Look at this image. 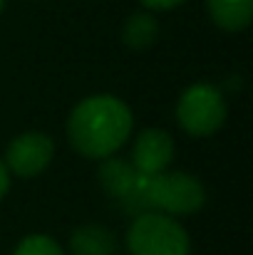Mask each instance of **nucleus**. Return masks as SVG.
I'll return each instance as SVG.
<instances>
[{"label":"nucleus","mask_w":253,"mask_h":255,"mask_svg":"<svg viewBox=\"0 0 253 255\" xmlns=\"http://www.w3.org/2000/svg\"><path fill=\"white\" fill-rule=\"evenodd\" d=\"M209 17L226 32H241L251 25L253 0H206Z\"/></svg>","instance_id":"1a4fd4ad"},{"label":"nucleus","mask_w":253,"mask_h":255,"mask_svg":"<svg viewBox=\"0 0 253 255\" xmlns=\"http://www.w3.org/2000/svg\"><path fill=\"white\" fill-rule=\"evenodd\" d=\"M5 2H7V0H0V12H2V7H5Z\"/></svg>","instance_id":"4468645a"},{"label":"nucleus","mask_w":253,"mask_h":255,"mask_svg":"<svg viewBox=\"0 0 253 255\" xmlns=\"http://www.w3.org/2000/svg\"><path fill=\"white\" fill-rule=\"evenodd\" d=\"M7 188H10V171L5 169V164H2V159H0V201H2V196L7 193Z\"/></svg>","instance_id":"ddd939ff"},{"label":"nucleus","mask_w":253,"mask_h":255,"mask_svg":"<svg viewBox=\"0 0 253 255\" xmlns=\"http://www.w3.org/2000/svg\"><path fill=\"white\" fill-rule=\"evenodd\" d=\"M127 251L129 255H189L191 241L186 228L164 213H142L134 216L127 228Z\"/></svg>","instance_id":"7ed1b4c3"},{"label":"nucleus","mask_w":253,"mask_h":255,"mask_svg":"<svg viewBox=\"0 0 253 255\" xmlns=\"http://www.w3.org/2000/svg\"><path fill=\"white\" fill-rule=\"evenodd\" d=\"M52 156H55L52 136H47L42 131H25L7 144L2 164L10 171V176L15 173L20 178H32L50 166Z\"/></svg>","instance_id":"39448f33"},{"label":"nucleus","mask_w":253,"mask_h":255,"mask_svg":"<svg viewBox=\"0 0 253 255\" xmlns=\"http://www.w3.org/2000/svg\"><path fill=\"white\" fill-rule=\"evenodd\" d=\"M159 37V22L152 12H134L122 25V40L129 50H147Z\"/></svg>","instance_id":"9d476101"},{"label":"nucleus","mask_w":253,"mask_h":255,"mask_svg":"<svg viewBox=\"0 0 253 255\" xmlns=\"http://www.w3.org/2000/svg\"><path fill=\"white\" fill-rule=\"evenodd\" d=\"M147 10H174L179 5H184L186 0H139Z\"/></svg>","instance_id":"f8f14e48"},{"label":"nucleus","mask_w":253,"mask_h":255,"mask_svg":"<svg viewBox=\"0 0 253 255\" xmlns=\"http://www.w3.org/2000/svg\"><path fill=\"white\" fill-rule=\"evenodd\" d=\"M12 255H67V253L62 251V246L55 238H50L45 233H32V236H25L17 243Z\"/></svg>","instance_id":"9b49d317"},{"label":"nucleus","mask_w":253,"mask_h":255,"mask_svg":"<svg viewBox=\"0 0 253 255\" xmlns=\"http://www.w3.org/2000/svg\"><path fill=\"white\" fill-rule=\"evenodd\" d=\"M174 161V139L164 129H144L137 134L129 164L144 176L169 171Z\"/></svg>","instance_id":"423d86ee"},{"label":"nucleus","mask_w":253,"mask_h":255,"mask_svg":"<svg viewBox=\"0 0 253 255\" xmlns=\"http://www.w3.org/2000/svg\"><path fill=\"white\" fill-rule=\"evenodd\" d=\"M97 178H99V186L104 188V193L122 206L129 198V193H132V188L139 178V171L127 159L109 156V159H102V164L97 169Z\"/></svg>","instance_id":"0eeeda50"},{"label":"nucleus","mask_w":253,"mask_h":255,"mask_svg":"<svg viewBox=\"0 0 253 255\" xmlns=\"http://www.w3.org/2000/svg\"><path fill=\"white\" fill-rule=\"evenodd\" d=\"M117 236L102 223H82L70 236V255H117Z\"/></svg>","instance_id":"6e6552de"},{"label":"nucleus","mask_w":253,"mask_h":255,"mask_svg":"<svg viewBox=\"0 0 253 255\" xmlns=\"http://www.w3.org/2000/svg\"><path fill=\"white\" fill-rule=\"evenodd\" d=\"M134 117L127 102L114 94H92L75 104L67 119L72 149L92 161L114 156L132 136Z\"/></svg>","instance_id":"f257e3e1"},{"label":"nucleus","mask_w":253,"mask_h":255,"mask_svg":"<svg viewBox=\"0 0 253 255\" xmlns=\"http://www.w3.org/2000/svg\"><path fill=\"white\" fill-rule=\"evenodd\" d=\"M206 203L204 183L186 171H162L154 176L139 173L129 198L122 203V211L129 216L142 213H164V216H189L201 211Z\"/></svg>","instance_id":"f03ea898"},{"label":"nucleus","mask_w":253,"mask_h":255,"mask_svg":"<svg viewBox=\"0 0 253 255\" xmlns=\"http://www.w3.org/2000/svg\"><path fill=\"white\" fill-rule=\"evenodd\" d=\"M179 127L196 139L216 134L226 122V99L221 89L209 82H196L186 87L176 102Z\"/></svg>","instance_id":"20e7f679"}]
</instances>
